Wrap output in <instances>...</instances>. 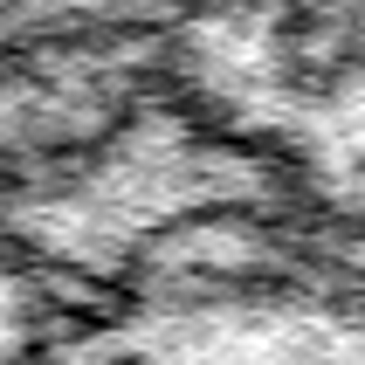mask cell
Instances as JSON below:
<instances>
[{"instance_id": "1", "label": "cell", "mask_w": 365, "mask_h": 365, "mask_svg": "<svg viewBox=\"0 0 365 365\" xmlns=\"http://www.w3.org/2000/svg\"><path fill=\"white\" fill-rule=\"evenodd\" d=\"M359 0H289L276 21V76L297 97H338V83L359 69Z\"/></svg>"}, {"instance_id": "2", "label": "cell", "mask_w": 365, "mask_h": 365, "mask_svg": "<svg viewBox=\"0 0 365 365\" xmlns=\"http://www.w3.org/2000/svg\"><path fill=\"white\" fill-rule=\"evenodd\" d=\"M359 69H365V35H359Z\"/></svg>"}]
</instances>
